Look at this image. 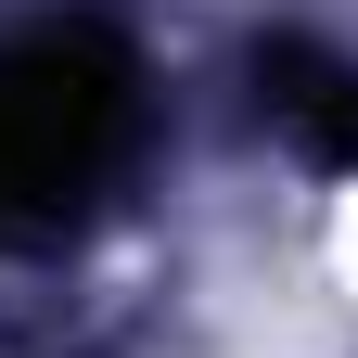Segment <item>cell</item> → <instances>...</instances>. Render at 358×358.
<instances>
[{"label": "cell", "mask_w": 358, "mask_h": 358, "mask_svg": "<svg viewBox=\"0 0 358 358\" xmlns=\"http://www.w3.org/2000/svg\"><path fill=\"white\" fill-rule=\"evenodd\" d=\"M141 154V64L90 13L0 26V243H64Z\"/></svg>", "instance_id": "6da1fadb"}]
</instances>
